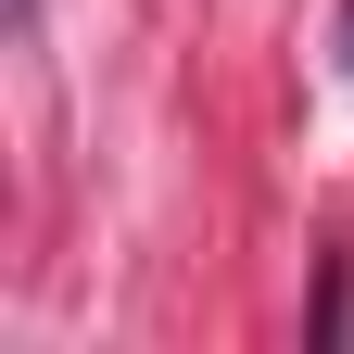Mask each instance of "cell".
Here are the masks:
<instances>
[{
  "label": "cell",
  "instance_id": "obj_1",
  "mask_svg": "<svg viewBox=\"0 0 354 354\" xmlns=\"http://www.w3.org/2000/svg\"><path fill=\"white\" fill-rule=\"evenodd\" d=\"M342 64H354V0H342Z\"/></svg>",
  "mask_w": 354,
  "mask_h": 354
}]
</instances>
